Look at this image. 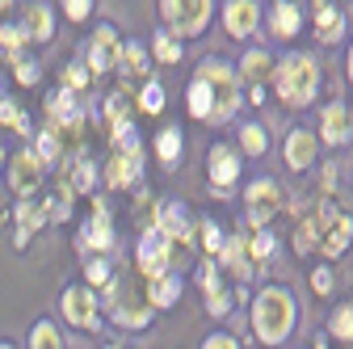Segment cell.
I'll return each mask as SVG.
<instances>
[{
  "mask_svg": "<svg viewBox=\"0 0 353 349\" xmlns=\"http://www.w3.org/2000/svg\"><path fill=\"white\" fill-rule=\"evenodd\" d=\"M299 324V299L290 286H261L256 299H252V337L261 345H282L290 341Z\"/></svg>",
  "mask_w": 353,
  "mask_h": 349,
  "instance_id": "6da1fadb",
  "label": "cell"
},
{
  "mask_svg": "<svg viewBox=\"0 0 353 349\" xmlns=\"http://www.w3.org/2000/svg\"><path fill=\"white\" fill-rule=\"evenodd\" d=\"M349 240H353V219L336 206H320L316 215H307L294 228V252H303V257L324 252L328 261H336V257H345Z\"/></svg>",
  "mask_w": 353,
  "mask_h": 349,
  "instance_id": "7a4b0ae2",
  "label": "cell"
},
{
  "mask_svg": "<svg viewBox=\"0 0 353 349\" xmlns=\"http://www.w3.org/2000/svg\"><path fill=\"white\" fill-rule=\"evenodd\" d=\"M274 93L286 101V106H312L316 101V89H320V63L316 55L307 51H290L274 63Z\"/></svg>",
  "mask_w": 353,
  "mask_h": 349,
  "instance_id": "3957f363",
  "label": "cell"
},
{
  "mask_svg": "<svg viewBox=\"0 0 353 349\" xmlns=\"http://www.w3.org/2000/svg\"><path fill=\"white\" fill-rule=\"evenodd\" d=\"M105 308H110L114 324L126 328V332H143L152 324V316H156V308L148 303V295H135V286H130L122 274H114V282L105 286Z\"/></svg>",
  "mask_w": 353,
  "mask_h": 349,
  "instance_id": "277c9868",
  "label": "cell"
},
{
  "mask_svg": "<svg viewBox=\"0 0 353 349\" xmlns=\"http://www.w3.org/2000/svg\"><path fill=\"white\" fill-rule=\"evenodd\" d=\"M160 13H164V26L176 42L185 38H198L206 26H210V13H214V0H160Z\"/></svg>",
  "mask_w": 353,
  "mask_h": 349,
  "instance_id": "5b68a950",
  "label": "cell"
},
{
  "mask_svg": "<svg viewBox=\"0 0 353 349\" xmlns=\"http://www.w3.org/2000/svg\"><path fill=\"white\" fill-rule=\"evenodd\" d=\"M59 316H63L76 332H97V328H101V299H97V290L84 286V282L68 286L63 299H59Z\"/></svg>",
  "mask_w": 353,
  "mask_h": 349,
  "instance_id": "8992f818",
  "label": "cell"
},
{
  "mask_svg": "<svg viewBox=\"0 0 353 349\" xmlns=\"http://www.w3.org/2000/svg\"><path fill=\"white\" fill-rule=\"evenodd\" d=\"M76 248H80V257H97V252H110V257H114L118 236H114L110 206H105L101 198L93 202V215L84 219V228H80V236H76Z\"/></svg>",
  "mask_w": 353,
  "mask_h": 349,
  "instance_id": "52a82bcc",
  "label": "cell"
},
{
  "mask_svg": "<svg viewBox=\"0 0 353 349\" xmlns=\"http://www.w3.org/2000/svg\"><path fill=\"white\" fill-rule=\"evenodd\" d=\"M286 194L274 177H256L248 190H244V206H248V228H270L274 215L282 210Z\"/></svg>",
  "mask_w": 353,
  "mask_h": 349,
  "instance_id": "ba28073f",
  "label": "cell"
},
{
  "mask_svg": "<svg viewBox=\"0 0 353 349\" xmlns=\"http://www.w3.org/2000/svg\"><path fill=\"white\" fill-rule=\"evenodd\" d=\"M135 266H139V274H143L148 282L160 278V274H168V266H172V240H168L160 228H148V232L139 236Z\"/></svg>",
  "mask_w": 353,
  "mask_h": 349,
  "instance_id": "9c48e42d",
  "label": "cell"
},
{
  "mask_svg": "<svg viewBox=\"0 0 353 349\" xmlns=\"http://www.w3.org/2000/svg\"><path fill=\"white\" fill-rule=\"evenodd\" d=\"M118 47H122L118 30L114 26H97L93 34H88V42H84V68L93 76H105L114 68V59H118Z\"/></svg>",
  "mask_w": 353,
  "mask_h": 349,
  "instance_id": "30bf717a",
  "label": "cell"
},
{
  "mask_svg": "<svg viewBox=\"0 0 353 349\" xmlns=\"http://www.w3.org/2000/svg\"><path fill=\"white\" fill-rule=\"evenodd\" d=\"M47 110H51V130H55V135H63V130H68V135H76V130L84 126V114H88L80 106V93L63 89V84L47 97Z\"/></svg>",
  "mask_w": 353,
  "mask_h": 349,
  "instance_id": "8fae6325",
  "label": "cell"
},
{
  "mask_svg": "<svg viewBox=\"0 0 353 349\" xmlns=\"http://www.w3.org/2000/svg\"><path fill=\"white\" fill-rule=\"evenodd\" d=\"M143 177V148H135V152H122V148H114V156L105 160V172H101V181L110 186V190H130Z\"/></svg>",
  "mask_w": 353,
  "mask_h": 349,
  "instance_id": "7c38bea8",
  "label": "cell"
},
{
  "mask_svg": "<svg viewBox=\"0 0 353 349\" xmlns=\"http://www.w3.org/2000/svg\"><path fill=\"white\" fill-rule=\"evenodd\" d=\"M42 177H47V164H42L30 148H21V152L9 160V186H13L17 198H30V194L42 186Z\"/></svg>",
  "mask_w": 353,
  "mask_h": 349,
  "instance_id": "4fadbf2b",
  "label": "cell"
},
{
  "mask_svg": "<svg viewBox=\"0 0 353 349\" xmlns=\"http://www.w3.org/2000/svg\"><path fill=\"white\" fill-rule=\"evenodd\" d=\"M152 228H160L172 244H185V240H194V219H190V206L185 202H176V198H168V202H160V210H156V223Z\"/></svg>",
  "mask_w": 353,
  "mask_h": 349,
  "instance_id": "5bb4252c",
  "label": "cell"
},
{
  "mask_svg": "<svg viewBox=\"0 0 353 349\" xmlns=\"http://www.w3.org/2000/svg\"><path fill=\"white\" fill-rule=\"evenodd\" d=\"M206 177H210L214 194H228L240 181V156L232 148H223V143H214L210 156H206Z\"/></svg>",
  "mask_w": 353,
  "mask_h": 349,
  "instance_id": "9a60e30c",
  "label": "cell"
},
{
  "mask_svg": "<svg viewBox=\"0 0 353 349\" xmlns=\"http://www.w3.org/2000/svg\"><path fill=\"white\" fill-rule=\"evenodd\" d=\"M114 68L122 72V80H130V84H143V80H152L148 72H152V51H148V42H135V38H126L122 47H118V59H114Z\"/></svg>",
  "mask_w": 353,
  "mask_h": 349,
  "instance_id": "2e32d148",
  "label": "cell"
},
{
  "mask_svg": "<svg viewBox=\"0 0 353 349\" xmlns=\"http://www.w3.org/2000/svg\"><path fill=\"white\" fill-rule=\"evenodd\" d=\"M316 139H324L328 148H341V143L353 139V114H349L345 101H328L324 106V114H320V135Z\"/></svg>",
  "mask_w": 353,
  "mask_h": 349,
  "instance_id": "e0dca14e",
  "label": "cell"
},
{
  "mask_svg": "<svg viewBox=\"0 0 353 349\" xmlns=\"http://www.w3.org/2000/svg\"><path fill=\"white\" fill-rule=\"evenodd\" d=\"M316 143H320V139H316L307 126H290V130H286V152H282V156H286V168H290V172L312 168V164H316V152H320Z\"/></svg>",
  "mask_w": 353,
  "mask_h": 349,
  "instance_id": "ac0fdd59",
  "label": "cell"
},
{
  "mask_svg": "<svg viewBox=\"0 0 353 349\" xmlns=\"http://www.w3.org/2000/svg\"><path fill=\"white\" fill-rule=\"evenodd\" d=\"M261 26V5L256 0H228L223 5V30L232 38H252Z\"/></svg>",
  "mask_w": 353,
  "mask_h": 349,
  "instance_id": "d6986e66",
  "label": "cell"
},
{
  "mask_svg": "<svg viewBox=\"0 0 353 349\" xmlns=\"http://www.w3.org/2000/svg\"><path fill=\"white\" fill-rule=\"evenodd\" d=\"M17 26L26 30L30 42H51V38H55V13H51L47 0H34V5H26Z\"/></svg>",
  "mask_w": 353,
  "mask_h": 349,
  "instance_id": "ffe728a7",
  "label": "cell"
},
{
  "mask_svg": "<svg viewBox=\"0 0 353 349\" xmlns=\"http://www.w3.org/2000/svg\"><path fill=\"white\" fill-rule=\"evenodd\" d=\"M265 21H270V34L274 38H294L299 30H303V9L294 5V0H274V9L265 13Z\"/></svg>",
  "mask_w": 353,
  "mask_h": 349,
  "instance_id": "44dd1931",
  "label": "cell"
},
{
  "mask_svg": "<svg viewBox=\"0 0 353 349\" xmlns=\"http://www.w3.org/2000/svg\"><path fill=\"white\" fill-rule=\"evenodd\" d=\"M214 261H223V266H228V270H232V274H236L240 282H248V278L256 274V261L248 257V244H244V236H228Z\"/></svg>",
  "mask_w": 353,
  "mask_h": 349,
  "instance_id": "7402d4cb",
  "label": "cell"
},
{
  "mask_svg": "<svg viewBox=\"0 0 353 349\" xmlns=\"http://www.w3.org/2000/svg\"><path fill=\"white\" fill-rule=\"evenodd\" d=\"M181 290H185V282H181V278H176L172 270H168V274H160V278H152L143 295H148V303H152V308H156V312H164V308H176V299H181Z\"/></svg>",
  "mask_w": 353,
  "mask_h": 349,
  "instance_id": "603a6c76",
  "label": "cell"
},
{
  "mask_svg": "<svg viewBox=\"0 0 353 349\" xmlns=\"http://www.w3.org/2000/svg\"><path fill=\"white\" fill-rule=\"evenodd\" d=\"M316 38L320 42H341L345 38V13L328 0H316Z\"/></svg>",
  "mask_w": 353,
  "mask_h": 349,
  "instance_id": "cb8c5ba5",
  "label": "cell"
},
{
  "mask_svg": "<svg viewBox=\"0 0 353 349\" xmlns=\"http://www.w3.org/2000/svg\"><path fill=\"white\" fill-rule=\"evenodd\" d=\"M13 219H17V232H13V244L17 248H26V240L42 228V223H47V215H42V206L38 202H17V210H13Z\"/></svg>",
  "mask_w": 353,
  "mask_h": 349,
  "instance_id": "d4e9b609",
  "label": "cell"
},
{
  "mask_svg": "<svg viewBox=\"0 0 353 349\" xmlns=\"http://www.w3.org/2000/svg\"><path fill=\"white\" fill-rule=\"evenodd\" d=\"M270 76H274V55L265 51V47H248L244 59H240V80L261 84V80H270Z\"/></svg>",
  "mask_w": 353,
  "mask_h": 349,
  "instance_id": "484cf974",
  "label": "cell"
},
{
  "mask_svg": "<svg viewBox=\"0 0 353 349\" xmlns=\"http://www.w3.org/2000/svg\"><path fill=\"white\" fill-rule=\"evenodd\" d=\"M105 126H110V139L135 126V122H130V97L126 93H110L105 97Z\"/></svg>",
  "mask_w": 353,
  "mask_h": 349,
  "instance_id": "4316f807",
  "label": "cell"
},
{
  "mask_svg": "<svg viewBox=\"0 0 353 349\" xmlns=\"http://www.w3.org/2000/svg\"><path fill=\"white\" fill-rule=\"evenodd\" d=\"M26 30L17 26V21H5L0 26V59L5 63H17V59H26Z\"/></svg>",
  "mask_w": 353,
  "mask_h": 349,
  "instance_id": "83f0119b",
  "label": "cell"
},
{
  "mask_svg": "<svg viewBox=\"0 0 353 349\" xmlns=\"http://www.w3.org/2000/svg\"><path fill=\"white\" fill-rule=\"evenodd\" d=\"M185 106H190V114H194V118H202V122H206V118L214 114V89H210L206 80H198V76H194V80H190V89H185Z\"/></svg>",
  "mask_w": 353,
  "mask_h": 349,
  "instance_id": "f1b7e54d",
  "label": "cell"
},
{
  "mask_svg": "<svg viewBox=\"0 0 353 349\" xmlns=\"http://www.w3.org/2000/svg\"><path fill=\"white\" fill-rule=\"evenodd\" d=\"M84 286H93V290H105L114 282V257L110 252H97V257H84Z\"/></svg>",
  "mask_w": 353,
  "mask_h": 349,
  "instance_id": "f546056e",
  "label": "cell"
},
{
  "mask_svg": "<svg viewBox=\"0 0 353 349\" xmlns=\"http://www.w3.org/2000/svg\"><path fill=\"white\" fill-rule=\"evenodd\" d=\"M156 160L164 164V168H172L176 160H181V126H164L160 135H156Z\"/></svg>",
  "mask_w": 353,
  "mask_h": 349,
  "instance_id": "4dcf8cb0",
  "label": "cell"
},
{
  "mask_svg": "<svg viewBox=\"0 0 353 349\" xmlns=\"http://www.w3.org/2000/svg\"><path fill=\"white\" fill-rule=\"evenodd\" d=\"M97 177H101V172H97V164L93 160H88V156H76V164H72V194H93L97 190Z\"/></svg>",
  "mask_w": 353,
  "mask_h": 349,
  "instance_id": "1f68e13d",
  "label": "cell"
},
{
  "mask_svg": "<svg viewBox=\"0 0 353 349\" xmlns=\"http://www.w3.org/2000/svg\"><path fill=\"white\" fill-rule=\"evenodd\" d=\"M42 215H47V223H68L72 219V186L63 181L47 202H42Z\"/></svg>",
  "mask_w": 353,
  "mask_h": 349,
  "instance_id": "d6a6232c",
  "label": "cell"
},
{
  "mask_svg": "<svg viewBox=\"0 0 353 349\" xmlns=\"http://www.w3.org/2000/svg\"><path fill=\"white\" fill-rule=\"evenodd\" d=\"M244 244H248V257L256 261V266H265V261L278 252V236H274L270 228H256L252 236H244Z\"/></svg>",
  "mask_w": 353,
  "mask_h": 349,
  "instance_id": "836d02e7",
  "label": "cell"
},
{
  "mask_svg": "<svg viewBox=\"0 0 353 349\" xmlns=\"http://www.w3.org/2000/svg\"><path fill=\"white\" fill-rule=\"evenodd\" d=\"M202 295H206V312H210V316H219V320H223V316L232 312V303H236V295H232V290H223V278L210 282V286H202Z\"/></svg>",
  "mask_w": 353,
  "mask_h": 349,
  "instance_id": "e575fe53",
  "label": "cell"
},
{
  "mask_svg": "<svg viewBox=\"0 0 353 349\" xmlns=\"http://www.w3.org/2000/svg\"><path fill=\"white\" fill-rule=\"evenodd\" d=\"M148 51H152L160 63H181V42H176L168 30H156V38L148 42Z\"/></svg>",
  "mask_w": 353,
  "mask_h": 349,
  "instance_id": "d590c367",
  "label": "cell"
},
{
  "mask_svg": "<svg viewBox=\"0 0 353 349\" xmlns=\"http://www.w3.org/2000/svg\"><path fill=\"white\" fill-rule=\"evenodd\" d=\"M328 332H332L336 341L353 345V299H349V303H341V308L328 316Z\"/></svg>",
  "mask_w": 353,
  "mask_h": 349,
  "instance_id": "8d00e7d4",
  "label": "cell"
},
{
  "mask_svg": "<svg viewBox=\"0 0 353 349\" xmlns=\"http://www.w3.org/2000/svg\"><path fill=\"white\" fill-rule=\"evenodd\" d=\"M30 349H63V337H59L55 320H38L30 328Z\"/></svg>",
  "mask_w": 353,
  "mask_h": 349,
  "instance_id": "74e56055",
  "label": "cell"
},
{
  "mask_svg": "<svg viewBox=\"0 0 353 349\" xmlns=\"http://www.w3.org/2000/svg\"><path fill=\"white\" fill-rule=\"evenodd\" d=\"M0 126H9L13 135H26L30 130V118H26V110L13 97H0Z\"/></svg>",
  "mask_w": 353,
  "mask_h": 349,
  "instance_id": "f35d334b",
  "label": "cell"
},
{
  "mask_svg": "<svg viewBox=\"0 0 353 349\" xmlns=\"http://www.w3.org/2000/svg\"><path fill=\"white\" fill-rule=\"evenodd\" d=\"M164 101H168V93H164L160 80H143V84H139V110H143V114H160Z\"/></svg>",
  "mask_w": 353,
  "mask_h": 349,
  "instance_id": "ab89813d",
  "label": "cell"
},
{
  "mask_svg": "<svg viewBox=\"0 0 353 349\" xmlns=\"http://www.w3.org/2000/svg\"><path fill=\"white\" fill-rule=\"evenodd\" d=\"M30 152H34V156H38L42 164H55V160H59V152H63V139H59L55 130L47 126V130H42V135L34 139V148H30Z\"/></svg>",
  "mask_w": 353,
  "mask_h": 349,
  "instance_id": "60d3db41",
  "label": "cell"
},
{
  "mask_svg": "<svg viewBox=\"0 0 353 349\" xmlns=\"http://www.w3.org/2000/svg\"><path fill=\"white\" fill-rule=\"evenodd\" d=\"M240 143H244L248 156H265V148H270V135H265L261 122H244V126H240Z\"/></svg>",
  "mask_w": 353,
  "mask_h": 349,
  "instance_id": "b9f144b4",
  "label": "cell"
},
{
  "mask_svg": "<svg viewBox=\"0 0 353 349\" xmlns=\"http://www.w3.org/2000/svg\"><path fill=\"white\" fill-rule=\"evenodd\" d=\"M88 76H93V72L84 68V59L68 63V72H63V89H72V93H84V89H88Z\"/></svg>",
  "mask_w": 353,
  "mask_h": 349,
  "instance_id": "7bdbcfd3",
  "label": "cell"
},
{
  "mask_svg": "<svg viewBox=\"0 0 353 349\" xmlns=\"http://www.w3.org/2000/svg\"><path fill=\"white\" fill-rule=\"evenodd\" d=\"M198 232H202L206 252H210V257H219V248H223V232H219V223H214V219H202V228H198Z\"/></svg>",
  "mask_w": 353,
  "mask_h": 349,
  "instance_id": "ee69618b",
  "label": "cell"
},
{
  "mask_svg": "<svg viewBox=\"0 0 353 349\" xmlns=\"http://www.w3.org/2000/svg\"><path fill=\"white\" fill-rule=\"evenodd\" d=\"M59 9L68 13V21H84L93 13V0H59Z\"/></svg>",
  "mask_w": 353,
  "mask_h": 349,
  "instance_id": "f6af8a7d",
  "label": "cell"
},
{
  "mask_svg": "<svg viewBox=\"0 0 353 349\" xmlns=\"http://www.w3.org/2000/svg\"><path fill=\"white\" fill-rule=\"evenodd\" d=\"M13 76H17L21 84H38V63H34V59H17V63H13Z\"/></svg>",
  "mask_w": 353,
  "mask_h": 349,
  "instance_id": "bcb514c9",
  "label": "cell"
},
{
  "mask_svg": "<svg viewBox=\"0 0 353 349\" xmlns=\"http://www.w3.org/2000/svg\"><path fill=\"white\" fill-rule=\"evenodd\" d=\"M202 349H240V341H236L232 332H210V337L202 341Z\"/></svg>",
  "mask_w": 353,
  "mask_h": 349,
  "instance_id": "7dc6e473",
  "label": "cell"
},
{
  "mask_svg": "<svg viewBox=\"0 0 353 349\" xmlns=\"http://www.w3.org/2000/svg\"><path fill=\"white\" fill-rule=\"evenodd\" d=\"M332 286H336V282H332L328 270H316V274H312V290H316V295H328Z\"/></svg>",
  "mask_w": 353,
  "mask_h": 349,
  "instance_id": "c3c4849f",
  "label": "cell"
},
{
  "mask_svg": "<svg viewBox=\"0 0 353 349\" xmlns=\"http://www.w3.org/2000/svg\"><path fill=\"white\" fill-rule=\"evenodd\" d=\"M248 101H252V106H261V101H265V89H261V84H252V89H248Z\"/></svg>",
  "mask_w": 353,
  "mask_h": 349,
  "instance_id": "681fc988",
  "label": "cell"
},
{
  "mask_svg": "<svg viewBox=\"0 0 353 349\" xmlns=\"http://www.w3.org/2000/svg\"><path fill=\"white\" fill-rule=\"evenodd\" d=\"M349 80H353V47H349Z\"/></svg>",
  "mask_w": 353,
  "mask_h": 349,
  "instance_id": "f907efd6",
  "label": "cell"
},
{
  "mask_svg": "<svg viewBox=\"0 0 353 349\" xmlns=\"http://www.w3.org/2000/svg\"><path fill=\"white\" fill-rule=\"evenodd\" d=\"M0 349H17V345H13V341H0Z\"/></svg>",
  "mask_w": 353,
  "mask_h": 349,
  "instance_id": "816d5d0a",
  "label": "cell"
},
{
  "mask_svg": "<svg viewBox=\"0 0 353 349\" xmlns=\"http://www.w3.org/2000/svg\"><path fill=\"white\" fill-rule=\"evenodd\" d=\"M105 349H122V345H105Z\"/></svg>",
  "mask_w": 353,
  "mask_h": 349,
  "instance_id": "f5cc1de1",
  "label": "cell"
},
{
  "mask_svg": "<svg viewBox=\"0 0 353 349\" xmlns=\"http://www.w3.org/2000/svg\"><path fill=\"white\" fill-rule=\"evenodd\" d=\"M316 349H324V345H316Z\"/></svg>",
  "mask_w": 353,
  "mask_h": 349,
  "instance_id": "db71d44e",
  "label": "cell"
},
{
  "mask_svg": "<svg viewBox=\"0 0 353 349\" xmlns=\"http://www.w3.org/2000/svg\"><path fill=\"white\" fill-rule=\"evenodd\" d=\"M349 114H353V110H349Z\"/></svg>",
  "mask_w": 353,
  "mask_h": 349,
  "instance_id": "11a10c76",
  "label": "cell"
}]
</instances>
